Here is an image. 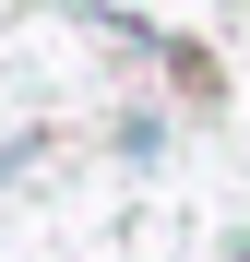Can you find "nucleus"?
I'll return each mask as SVG.
<instances>
[{
  "label": "nucleus",
  "instance_id": "1",
  "mask_svg": "<svg viewBox=\"0 0 250 262\" xmlns=\"http://www.w3.org/2000/svg\"><path fill=\"white\" fill-rule=\"evenodd\" d=\"M238 262H250V250H238Z\"/></svg>",
  "mask_w": 250,
  "mask_h": 262
}]
</instances>
